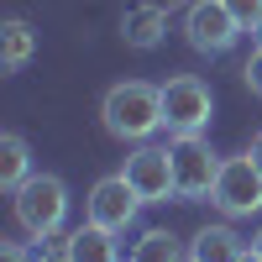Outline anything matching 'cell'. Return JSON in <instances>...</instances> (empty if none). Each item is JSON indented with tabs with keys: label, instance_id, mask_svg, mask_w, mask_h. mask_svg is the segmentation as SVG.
Segmentation results:
<instances>
[{
	"label": "cell",
	"instance_id": "cell-9",
	"mask_svg": "<svg viewBox=\"0 0 262 262\" xmlns=\"http://www.w3.org/2000/svg\"><path fill=\"white\" fill-rule=\"evenodd\" d=\"M63 262H121V242H116V231L84 221L79 231L63 236Z\"/></svg>",
	"mask_w": 262,
	"mask_h": 262
},
{
	"label": "cell",
	"instance_id": "cell-1",
	"mask_svg": "<svg viewBox=\"0 0 262 262\" xmlns=\"http://www.w3.org/2000/svg\"><path fill=\"white\" fill-rule=\"evenodd\" d=\"M100 121L116 142H147L152 131H163V84H147V79L111 84L100 100Z\"/></svg>",
	"mask_w": 262,
	"mask_h": 262
},
{
	"label": "cell",
	"instance_id": "cell-11",
	"mask_svg": "<svg viewBox=\"0 0 262 262\" xmlns=\"http://www.w3.org/2000/svg\"><path fill=\"white\" fill-rule=\"evenodd\" d=\"M247 252H252V247H247L231 226H205V231L189 242V257H194V262H242Z\"/></svg>",
	"mask_w": 262,
	"mask_h": 262
},
{
	"label": "cell",
	"instance_id": "cell-19",
	"mask_svg": "<svg viewBox=\"0 0 262 262\" xmlns=\"http://www.w3.org/2000/svg\"><path fill=\"white\" fill-rule=\"evenodd\" d=\"M252 257L262 262V226H257V236H252Z\"/></svg>",
	"mask_w": 262,
	"mask_h": 262
},
{
	"label": "cell",
	"instance_id": "cell-17",
	"mask_svg": "<svg viewBox=\"0 0 262 262\" xmlns=\"http://www.w3.org/2000/svg\"><path fill=\"white\" fill-rule=\"evenodd\" d=\"M0 262H27V252H21V242H6V247H0Z\"/></svg>",
	"mask_w": 262,
	"mask_h": 262
},
{
	"label": "cell",
	"instance_id": "cell-6",
	"mask_svg": "<svg viewBox=\"0 0 262 262\" xmlns=\"http://www.w3.org/2000/svg\"><path fill=\"white\" fill-rule=\"evenodd\" d=\"M126 184L142 194V205H168V200H179V179H173V152L168 147H137L126 158Z\"/></svg>",
	"mask_w": 262,
	"mask_h": 262
},
{
	"label": "cell",
	"instance_id": "cell-3",
	"mask_svg": "<svg viewBox=\"0 0 262 262\" xmlns=\"http://www.w3.org/2000/svg\"><path fill=\"white\" fill-rule=\"evenodd\" d=\"M210 111H215V95H210L205 79L173 74L163 84V126H168V137H200L210 126Z\"/></svg>",
	"mask_w": 262,
	"mask_h": 262
},
{
	"label": "cell",
	"instance_id": "cell-4",
	"mask_svg": "<svg viewBox=\"0 0 262 262\" xmlns=\"http://www.w3.org/2000/svg\"><path fill=\"white\" fill-rule=\"evenodd\" d=\"M210 205L221 210V215H231V221L262 210V168L252 163V152H247V158H226L221 163V179H215V189H210Z\"/></svg>",
	"mask_w": 262,
	"mask_h": 262
},
{
	"label": "cell",
	"instance_id": "cell-7",
	"mask_svg": "<svg viewBox=\"0 0 262 262\" xmlns=\"http://www.w3.org/2000/svg\"><path fill=\"white\" fill-rule=\"evenodd\" d=\"M137 210H142V194L126 184V173H111V179H100L90 189V200H84V221L121 236L131 221H137Z\"/></svg>",
	"mask_w": 262,
	"mask_h": 262
},
{
	"label": "cell",
	"instance_id": "cell-8",
	"mask_svg": "<svg viewBox=\"0 0 262 262\" xmlns=\"http://www.w3.org/2000/svg\"><path fill=\"white\" fill-rule=\"evenodd\" d=\"M184 37L194 53H226L242 37V21L226 11V0H194L184 11Z\"/></svg>",
	"mask_w": 262,
	"mask_h": 262
},
{
	"label": "cell",
	"instance_id": "cell-20",
	"mask_svg": "<svg viewBox=\"0 0 262 262\" xmlns=\"http://www.w3.org/2000/svg\"><path fill=\"white\" fill-rule=\"evenodd\" d=\"M252 42H257V48H262V21H257V27H252Z\"/></svg>",
	"mask_w": 262,
	"mask_h": 262
},
{
	"label": "cell",
	"instance_id": "cell-21",
	"mask_svg": "<svg viewBox=\"0 0 262 262\" xmlns=\"http://www.w3.org/2000/svg\"><path fill=\"white\" fill-rule=\"evenodd\" d=\"M242 262H257V257H252V252H247V257H242Z\"/></svg>",
	"mask_w": 262,
	"mask_h": 262
},
{
	"label": "cell",
	"instance_id": "cell-5",
	"mask_svg": "<svg viewBox=\"0 0 262 262\" xmlns=\"http://www.w3.org/2000/svg\"><path fill=\"white\" fill-rule=\"evenodd\" d=\"M168 152H173L179 200H210V189H215V179H221V163L226 158H215L205 137H173Z\"/></svg>",
	"mask_w": 262,
	"mask_h": 262
},
{
	"label": "cell",
	"instance_id": "cell-16",
	"mask_svg": "<svg viewBox=\"0 0 262 262\" xmlns=\"http://www.w3.org/2000/svg\"><path fill=\"white\" fill-rule=\"evenodd\" d=\"M242 79H247V90L262 100V48H252V58H247V69H242Z\"/></svg>",
	"mask_w": 262,
	"mask_h": 262
},
{
	"label": "cell",
	"instance_id": "cell-10",
	"mask_svg": "<svg viewBox=\"0 0 262 262\" xmlns=\"http://www.w3.org/2000/svg\"><path fill=\"white\" fill-rule=\"evenodd\" d=\"M163 32H168V11L163 6H147V0H131L126 6V16H121V37L131 42V48H158L163 42Z\"/></svg>",
	"mask_w": 262,
	"mask_h": 262
},
{
	"label": "cell",
	"instance_id": "cell-15",
	"mask_svg": "<svg viewBox=\"0 0 262 262\" xmlns=\"http://www.w3.org/2000/svg\"><path fill=\"white\" fill-rule=\"evenodd\" d=\"M226 11L242 21V32H252L257 21H262V0H226Z\"/></svg>",
	"mask_w": 262,
	"mask_h": 262
},
{
	"label": "cell",
	"instance_id": "cell-13",
	"mask_svg": "<svg viewBox=\"0 0 262 262\" xmlns=\"http://www.w3.org/2000/svg\"><path fill=\"white\" fill-rule=\"evenodd\" d=\"M27 179H32V147H27V137L6 131V137H0V184L21 189Z\"/></svg>",
	"mask_w": 262,
	"mask_h": 262
},
{
	"label": "cell",
	"instance_id": "cell-18",
	"mask_svg": "<svg viewBox=\"0 0 262 262\" xmlns=\"http://www.w3.org/2000/svg\"><path fill=\"white\" fill-rule=\"evenodd\" d=\"M252 163L262 168V131H257V142H252Z\"/></svg>",
	"mask_w": 262,
	"mask_h": 262
},
{
	"label": "cell",
	"instance_id": "cell-14",
	"mask_svg": "<svg viewBox=\"0 0 262 262\" xmlns=\"http://www.w3.org/2000/svg\"><path fill=\"white\" fill-rule=\"evenodd\" d=\"M131 262H189V252H184V242L173 231H147L131 247Z\"/></svg>",
	"mask_w": 262,
	"mask_h": 262
},
{
	"label": "cell",
	"instance_id": "cell-2",
	"mask_svg": "<svg viewBox=\"0 0 262 262\" xmlns=\"http://www.w3.org/2000/svg\"><path fill=\"white\" fill-rule=\"evenodd\" d=\"M11 205H16V226L37 242H48L69 221V184L58 173H32L21 189H11Z\"/></svg>",
	"mask_w": 262,
	"mask_h": 262
},
{
	"label": "cell",
	"instance_id": "cell-12",
	"mask_svg": "<svg viewBox=\"0 0 262 262\" xmlns=\"http://www.w3.org/2000/svg\"><path fill=\"white\" fill-rule=\"evenodd\" d=\"M32 53H37V32L27 27V21H6V27H0V69L21 74L32 63Z\"/></svg>",
	"mask_w": 262,
	"mask_h": 262
},
{
	"label": "cell",
	"instance_id": "cell-22",
	"mask_svg": "<svg viewBox=\"0 0 262 262\" xmlns=\"http://www.w3.org/2000/svg\"><path fill=\"white\" fill-rule=\"evenodd\" d=\"M189 262H194V257H189Z\"/></svg>",
	"mask_w": 262,
	"mask_h": 262
}]
</instances>
